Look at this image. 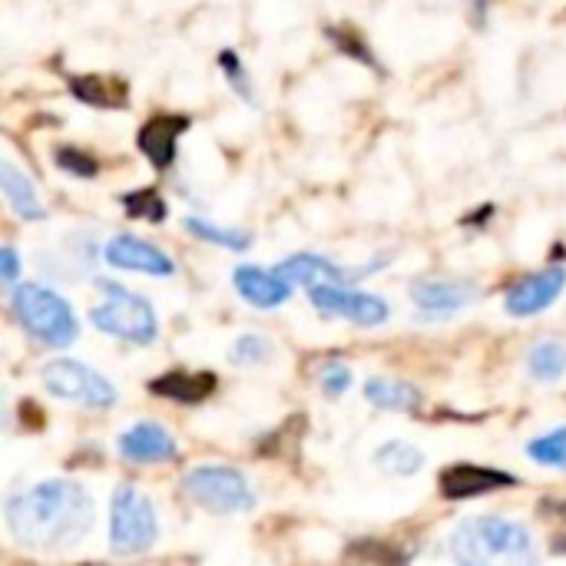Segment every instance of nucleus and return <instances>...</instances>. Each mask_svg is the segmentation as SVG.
<instances>
[{
  "label": "nucleus",
  "mask_w": 566,
  "mask_h": 566,
  "mask_svg": "<svg viewBox=\"0 0 566 566\" xmlns=\"http://www.w3.org/2000/svg\"><path fill=\"white\" fill-rule=\"evenodd\" d=\"M159 541V514L153 501L133 488L119 484L109 497V551L116 557L149 554Z\"/></svg>",
  "instance_id": "nucleus-6"
},
{
  "label": "nucleus",
  "mask_w": 566,
  "mask_h": 566,
  "mask_svg": "<svg viewBox=\"0 0 566 566\" xmlns=\"http://www.w3.org/2000/svg\"><path fill=\"white\" fill-rule=\"evenodd\" d=\"M524 451L541 468H566V424L547 431V434H537L534 441H527Z\"/></svg>",
  "instance_id": "nucleus-25"
},
{
  "label": "nucleus",
  "mask_w": 566,
  "mask_h": 566,
  "mask_svg": "<svg viewBox=\"0 0 566 566\" xmlns=\"http://www.w3.org/2000/svg\"><path fill=\"white\" fill-rule=\"evenodd\" d=\"M116 451L123 461H133V464H166L179 454V444L169 434V428L156 421H136L119 434Z\"/></svg>",
  "instance_id": "nucleus-15"
},
{
  "label": "nucleus",
  "mask_w": 566,
  "mask_h": 566,
  "mask_svg": "<svg viewBox=\"0 0 566 566\" xmlns=\"http://www.w3.org/2000/svg\"><path fill=\"white\" fill-rule=\"evenodd\" d=\"M189 126H192V119L186 113H156L139 126L136 146L156 169H169L179 153V136Z\"/></svg>",
  "instance_id": "nucleus-14"
},
{
  "label": "nucleus",
  "mask_w": 566,
  "mask_h": 566,
  "mask_svg": "<svg viewBox=\"0 0 566 566\" xmlns=\"http://www.w3.org/2000/svg\"><path fill=\"white\" fill-rule=\"evenodd\" d=\"M232 289L259 312L282 308L295 292V285L279 269H259V265H239L232 272Z\"/></svg>",
  "instance_id": "nucleus-16"
},
{
  "label": "nucleus",
  "mask_w": 566,
  "mask_h": 566,
  "mask_svg": "<svg viewBox=\"0 0 566 566\" xmlns=\"http://www.w3.org/2000/svg\"><path fill=\"white\" fill-rule=\"evenodd\" d=\"M448 554L464 566L534 564L537 537L527 524L511 517H471L451 531Z\"/></svg>",
  "instance_id": "nucleus-2"
},
{
  "label": "nucleus",
  "mask_w": 566,
  "mask_h": 566,
  "mask_svg": "<svg viewBox=\"0 0 566 566\" xmlns=\"http://www.w3.org/2000/svg\"><path fill=\"white\" fill-rule=\"evenodd\" d=\"M103 259L106 265L119 269V272H143L153 279H169L176 275V262L169 252H163L159 245L133 235V232H119L103 245Z\"/></svg>",
  "instance_id": "nucleus-11"
},
{
  "label": "nucleus",
  "mask_w": 566,
  "mask_h": 566,
  "mask_svg": "<svg viewBox=\"0 0 566 566\" xmlns=\"http://www.w3.org/2000/svg\"><path fill=\"white\" fill-rule=\"evenodd\" d=\"M7 531L30 551H60L80 544L96 521L90 491L76 481H40L3 504Z\"/></svg>",
  "instance_id": "nucleus-1"
},
{
  "label": "nucleus",
  "mask_w": 566,
  "mask_h": 566,
  "mask_svg": "<svg viewBox=\"0 0 566 566\" xmlns=\"http://www.w3.org/2000/svg\"><path fill=\"white\" fill-rule=\"evenodd\" d=\"M511 488H517V478L511 471H497L484 464H451L441 471V497L448 501H474Z\"/></svg>",
  "instance_id": "nucleus-13"
},
{
  "label": "nucleus",
  "mask_w": 566,
  "mask_h": 566,
  "mask_svg": "<svg viewBox=\"0 0 566 566\" xmlns=\"http://www.w3.org/2000/svg\"><path fill=\"white\" fill-rule=\"evenodd\" d=\"M527 371L541 385H554L566 375V345L557 338H544L527 352Z\"/></svg>",
  "instance_id": "nucleus-23"
},
{
  "label": "nucleus",
  "mask_w": 566,
  "mask_h": 566,
  "mask_svg": "<svg viewBox=\"0 0 566 566\" xmlns=\"http://www.w3.org/2000/svg\"><path fill=\"white\" fill-rule=\"evenodd\" d=\"M0 279L7 289H17V282H20V252L13 245L0 249Z\"/></svg>",
  "instance_id": "nucleus-31"
},
{
  "label": "nucleus",
  "mask_w": 566,
  "mask_h": 566,
  "mask_svg": "<svg viewBox=\"0 0 566 566\" xmlns=\"http://www.w3.org/2000/svg\"><path fill=\"white\" fill-rule=\"evenodd\" d=\"M182 494L219 517H235V514H252L259 497L252 481L229 464H199L182 478Z\"/></svg>",
  "instance_id": "nucleus-5"
},
{
  "label": "nucleus",
  "mask_w": 566,
  "mask_h": 566,
  "mask_svg": "<svg viewBox=\"0 0 566 566\" xmlns=\"http://www.w3.org/2000/svg\"><path fill=\"white\" fill-rule=\"evenodd\" d=\"M318 388L328 395V398H338L352 388V368L342 365V361H328L318 375Z\"/></svg>",
  "instance_id": "nucleus-30"
},
{
  "label": "nucleus",
  "mask_w": 566,
  "mask_h": 566,
  "mask_svg": "<svg viewBox=\"0 0 566 566\" xmlns=\"http://www.w3.org/2000/svg\"><path fill=\"white\" fill-rule=\"evenodd\" d=\"M119 206L126 209L129 219H139V222H149V226H163L166 216H169V206H166V199H163L156 189L123 192V196H119Z\"/></svg>",
  "instance_id": "nucleus-24"
},
{
  "label": "nucleus",
  "mask_w": 566,
  "mask_h": 566,
  "mask_svg": "<svg viewBox=\"0 0 566 566\" xmlns=\"http://www.w3.org/2000/svg\"><path fill=\"white\" fill-rule=\"evenodd\" d=\"M182 226H186V232H192L199 242H209V245H216V249H226V252H249V249H252V232H245V229L219 226V222H209V219H199V216H189Z\"/></svg>",
  "instance_id": "nucleus-22"
},
{
  "label": "nucleus",
  "mask_w": 566,
  "mask_h": 566,
  "mask_svg": "<svg viewBox=\"0 0 566 566\" xmlns=\"http://www.w3.org/2000/svg\"><path fill=\"white\" fill-rule=\"evenodd\" d=\"M391 262V252H385V255H378V259H371V262H365V265H338V262H332L328 255H318V252H295V255H289V259H282L275 269L292 282V285H305V289H312V285H325V282H332V285H352V282H358V279H368V275H375L378 269H385Z\"/></svg>",
  "instance_id": "nucleus-9"
},
{
  "label": "nucleus",
  "mask_w": 566,
  "mask_h": 566,
  "mask_svg": "<svg viewBox=\"0 0 566 566\" xmlns=\"http://www.w3.org/2000/svg\"><path fill=\"white\" fill-rule=\"evenodd\" d=\"M272 355V342L265 335H255V332H245L232 342L229 348V361L232 365H242V368H255V365H265Z\"/></svg>",
  "instance_id": "nucleus-26"
},
{
  "label": "nucleus",
  "mask_w": 566,
  "mask_h": 566,
  "mask_svg": "<svg viewBox=\"0 0 566 566\" xmlns=\"http://www.w3.org/2000/svg\"><path fill=\"white\" fill-rule=\"evenodd\" d=\"M365 401L378 411H401L411 415L421 408L424 395L418 385L411 381H398V378H368L365 381Z\"/></svg>",
  "instance_id": "nucleus-20"
},
{
  "label": "nucleus",
  "mask_w": 566,
  "mask_h": 566,
  "mask_svg": "<svg viewBox=\"0 0 566 566\" xmlns=\"http://www.w3.org/2000/svg\"><path fill=\"white\" fill-rule=\"evenodd\" d=\"M481 298V289L464 279H418L411 282V302L418 318H448Z\"/></svg>",
  "instance_id": "nucleus-12"
},
{
  "label": "nucleus",
  "mask_w": 566,
  "mask_h": 566,
  "mask_svg": "<svg viewBox=\"0 0 566 566\" xmlns=\"http://www.w3.org/2000/svg\"><path fill=\"white\" fill-rule=\"evenodd\" d=\"M0 189H3V199L17 219H23V222H43L46 219V206H43L33 179H27V172H20L10 159L0 163Z\"/></svg>",
  "instance_id": "nucleus-18"
},
{
  "label": "nucleus",
  "mask_w": 566,
  "mask_h": 566,
  "mask_svg": "<svg viewBox=\"0 0 566 566\" xmlns=\"http://www.w3.org/2000/svg\"><path fill=\"white\" fill-rule=\"evenodd\" d=\"M428 464V454L411 441H385L375 451V468L388 478H415Z\"/></svg>",
  "instance_id": "nucleus-21"
},
{
  "label": "nucleus",
  "mask_w": 566,
  "mask_h": 566,
  "mask_svg": "<svg viewBox=\"0 0 566 566\" xmlns=\"http://www.w3.org/2000/svg\"><path fill=\"white\" fill-rule=\"evenodd\" d=\"M219 388V378L212 371H169L149 381V391L156 398H169L176 405H202Z\"/></svg>",
  "instance_id": "nucleus-17"
},
{
  "label": "nucleus",
  "mask_w": 566,
  "mask_h": 566,
  "mask_svg": "<svg viewBox=\"0 0 566 566\" xmlns=\"http://www.w3.org/2000/svg\"><path fill=\"white\" fill-rule=\"evenodd\" d=\"M53 163H56V169H63L66 176H76V179H96L99 176V163L90 153H83L80 146H56Z\"/></svg>",
  "instance_id": "nucleus-28"
},
{
  "label": "nucleus",
  "mask_w": 566,
  "mask_h": 566,
  "mask_svg": "<svg viewBox=\"0 0 566 566\" xmlns=\"http://www.w3.org/2000/svg\"><path fill=\"white\" fill-rule=\"evenodd\" d=\"M40 381H43V391L56 401H70V405H80V408H90V411H106L116 405V385L93 371L90 365L76 361V358H50L43 368H40Z\"/></svg>",
  "instance_id": "nucleus-7"
},
{
  "label": "nucleus",
  "mask_w": 566,
  "mask_h": 566,
  "mask_svg": "<svg viewBox=\"0 0 566 566\" xmlns=\"http://www.w3.org/2000/svg\"><path fill=\"white\" fill-rule=\"evenodd\" d=\"M554 554H566V537H560V541H554Z\"/></svg>",
  "instance_id": "nucleus-32"
},
{
  "label": "nucleus",
  "mask_w": 566,
  "mask_h": 566,
  "mask_svg": "<svg viewBox=\"0 0 566 566\" xmlns=\"http://www.w3.org/2000/svg\"><path fill=\"white\" fill-rule=\"evenodd\" d=\"M96 285L103 292V302L93 305L90 312L96 332L129 345H153L159 338V315L149 298L129 292L119 282H96Z\"/></svg>",
  "instance_id": "nucleus-4"
},
{
  "label": "nucleus",
  "mask_w": 566,
  "mask_h": 566,
  "mask_svg": "<svg viewBox=\"0 0 566 566\" xmlns=\"http://www.w3.org/2000/svg\"><path fill=\"white\" fill-rule=\"evenodd\" d=\"M564 292L566 269L564 265H547L534 275L517 279L504 295V308L511 318H534V315H544Z\"/></svg>",
  "instance_id": "nucleus-10"
},
{
  "label": "nucleus",
  "mask_w": 566,
  "mask_h": 566,
  "mask_svg": "<svg viewBox=\"0 0 566 566\" xmlns=\"http://www.w3.org/2000/svg\"><path fill=\"white\" fill-rule=\"evenodd\" d=\"M325 33H328V40H332L342 53L355 56V60H358V63H365V66H378L375 53H371V50L361 43V36H358V33H352L348 27H328Z\"/></svg>",
  "instance_id": "nucleus-29"
},
{
  "label": "nucleus",
  "mask_w": 566,
  "mask_h": 566,
  "mask_svg": "<svg viewBox=\"0 0 566 566\" xmlns=\"http://www.w3.org/2000/svg\"><path fill=\"white\" fill-rule=\"evenodd\" d=\"M219 70L226 73V80H229V86L235 90V96H242L249 106L259 103L255 83H252V76H249V70H245V63H242V56H239L235 50H222V53H219Z\"/></svg>",
  "instance_id": "nucleus-27"
},
{
  "label": "nucleus",
  "mask_w": 566,
  "mask_h": 566,
  "mask_svg": "<svg viewBox=\"0 0 566 566\" xmlns=\"http://www.w3.org/2000/svg\"><path fill=\"white\" fill-rule=\"evenodd\" d=\"M308 302L315 312L328 315V318H345L352 325L361 328H378L391 318V305L375 295V292H358L352 285H312L308 289Z\"/></svg>",
  "instance_id": "nucleus-8"
},
{
  "label": "nucleus",
  "mask_w": 566,
  "mask_h": 566,
  "mask_svg": "<svg viewBox=\"0 0 566 566\" xmlns=\"http://www.w3.org/2000/svg\"><path fill=\"white\" fill-rule=\"evenodd\" d=\"M10 312H13L17 325L33 342H40L53 352L70 348L80 338V318H76L73 305L50 285H40V282L17 285L10 295Z\"/></svg>",
  "instance_id": "nucleus-3"
},
{
  "label": "nucleus",
  "mask_w": 566,
  "mask_h": 566,
  "mask_svg": "<svg viewBox=\"0 0 566 566\" xmlns=\"http://www.w3.org/2000/svg\"><path fill=\"white\" fill-rule=\"evenodd\" d=\"M70 93H73V99H80L93 109H126L129 106L126 83L116 76H103V73L70 76Z\"/></svg>",
  "instance_id": "nucleus-19"
}]
</instances>
